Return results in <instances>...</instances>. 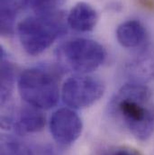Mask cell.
I'll return each instance as SVG.
<instances>
[{"label": "cell", "instance_id": "8992f818", "mask_svg": "<svg viewBox=\"0 0 154 155\" xmlns=\"http://www.w3.org/2000/svg\"><path fill=\"white\" fill-rule=\"evenodd\" d=\"M82 130L83 123L80 116L70 107L60 108L51 116V134L61 145L69 146L74 143L81 135Z\"/></svg>", "mask_w": 154, "mask_h": 155}, {"label": "cell", "instance_id": "3957f363", "mask_svg": "<svg viewBox=\"0 0 154 155\" xmlns=\"http://www.w3.org/2000/svg\"><path fill=\"white\" fill-rule=\"evenodd\" d=\"M17 87L20 97L27 105L41 110L52 108L60 98L58 78L46 69L33 68L25 71L18 78Z\"/></svg>", "mask_w": 154, "mask_h": 155}, {"label": "cell", "instance_id": "277c9868", "mask_svg": "<svg viewBox=\"0 0 154 155\" xmlns=\"http://www.w3.org/2000/svg\"><path fill=\"white\" fill-rule=\"evenodd\" d=\"M58 57L71 71L77 74H87L96 71L104 63L106 52L97 41L74 38L59 47Z\"/></svg>", "mask_w": 154, "mask_h": 155}, {"label": "cell", "instance_id": "7a4b0ae2", "mask_svg": "<svg viewBox=\"0 0 154 155\" xmlns=\"http://www.w3.org/2000/svg\"><path fill=\"white\" fill-rule=\"evenodd\" d=\"M66 32L64 15L58 11L28 16L17 25L21 45L32 56L45 51Z\"/></svg>", "mask_w": 154, "mask_h": 155}, {"label": "cell", "instance_id": "30bf717a", "mask_svg": "<svg viewBox=\"0 0 154 155\" xmlns=\"http://www.w3.org/2000/svg\"><path fill=\"white\" fill-rule=\"evenodd\" d=\"M116 38L118 42L124 48H141L146 44L147 33L141 22L128 20L117 27Z\"/></svg>", "mask_w": 154, "mask_h": 155}, {"label": "cell", "instance_id": "9c48e42d", "mask_svg": "<svg viewBox=\"0 0 154 155\" xmlns=\"http://www.w3.org/2000/svg\"><path fill=\"white\" fill-rule=\"evenodd\" d=\"M98 21L96 9L86 2H78L70 11L67 24L73 30L86 33L92 31Z\"/></svg>", "mask_w": 154, "mask_h": 155}, {"label": "cell", "instance_id": "6da1fadb", "mask_svg": "<svg viewBox=\"0 0 154 155\" xmlns=\"http://www.w3.org/2000/svg\"><path fill=\"white\" fill-rule=\"evenodd\" d=\"M111 111L123 127L137 140L148 141L154 133V98L143 83L123 86L111 102Z\"/></svg>", "mask_w": 154, "mask_h": 155}, {"label": "cell", "instance_id": "8fae6325", "mask_svg": "<svg viewBox=\"0 0 154 155\" xmlns=\"http://www.w3.org/2000/svg\"><path fill=\"white\" fill-rule=\"evenodd\" d=\"M25 5V0H0L1 35L9 36L14 34V25L19 9Z\"/></svg>", "mask_w": 154, "mask_h": 155}, {"label": "cell", "instance_id": "5b68a950", "mask_svg": "<svg viewBox=\"0 0 154 155\" xmlns=\"http://www.w3.org/2000/svg\"><path fill=\"white\" fill-rule=\"evenodd\" d=\"M104 93L103 81L87 74H77L69 78L61 87L62 100L72 109H84L93 106Z\"/></svg>", "mask_w": 154, "mask_h": 155}, {"label": "cell", "instance_id": "7c38bea8", "mask_svg": "<svg viewBox=\"0 0 154 155\" xmlns=\"http://www.w3.org/2000/svg\"><path fill=\"white\" fill-rule=\"evenodd\" d=\"M15 81V69L1 49V104L4 107L10 99Z\"/></svg>", "mask_w": 154, "mask_h": 155}, {"label": "cell", "instance_id": "ba28073f", "mask_svg": "<svg viewBox=\"0 0 154 155\" xmlns=\"http://www.w3.org/2000/svg\"><path fill=\"white\" fill-rule=\"evenodd\" d=\"M139 53L128 64V73L132 82L143 83L154 78V49L150 44L140 48Z\"/></svg>", "mask_w": 154, "mask_h": 155}, {"label": "cell", "instance_id": "52a82bcc", "mask_svg": "<svg viewBox=\"0 0 154 155\" xmlns=\"http://www.w3.org/2000/svg\"><path fill=\"white\" fill-rule=\"evenodd\" d=\"M42 110L27 105L23 107L15 116L10 111L2 115L1 125L8 128L14 125L16 132L20 134H30L41 131L46 124V118Z\"/></svg>", "mask_w": 154, "mask_h": 155}, {"label": "cell", "instance_id": "4fadbf2b", "mask_svg": "<svg viewBox=\"0 0 154 155\" xmlns=\"http://www.w3.org/2000/svg\"><path fill=\"white\" fill-rule=\"evenodd\" d=\"M1 155H33L30 149L21 141L11 136H2Z\"/></svg>", "mask_w": 154, "mask_h": 155}, {"label": "cell", "instance_id": "9a60e30c", "mask_svg": "<svg viewBox=\"0 0 154 155\" xmlns=\"http://www.w3.org/2000/svg\"><path fill=\"white\" fill-rule=\"evenodd\" d=\"M113 155H141L137 151L131 149V148H127V147H123V148H119L117 149L115 153Z\"/></svg>", "mask_w": 154, "mask_h": 155}, {"label": "cell", "instance_id": "2e32d148", "mask_svg": "<svg viewBox=\"0 0 154 155\" xmlns=\"http://www.w3.org/2000/svg\"><path fill=\"white\" fill-rule=\"evenodd\" d=\"M139 1H140V4L146 8H150V9L154 8L153 0H139Z\"/></svg>", "mask_w": 154, "mask_h": 155}, {"label": "cell", "instance_id": "5bb4252c", "mask_svg": "<svg viewBox=\"0 0 154 155\" xmlns=\"http://www.w3.org/2000/svg\"><path fill=\"white\" fill-rule=\"evenodd\" d=\"M64 0H25V5L36 14H49L57 12Z\"/></svg>", "mask_w": 154, "mask_h": 155}]
</instances>
